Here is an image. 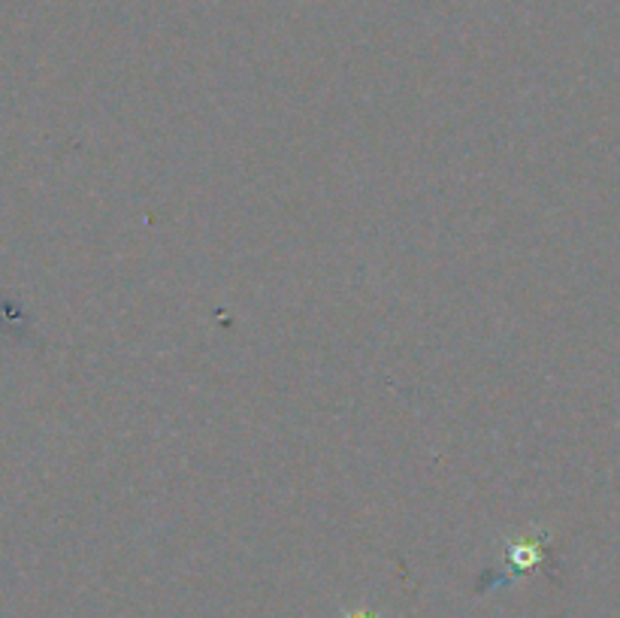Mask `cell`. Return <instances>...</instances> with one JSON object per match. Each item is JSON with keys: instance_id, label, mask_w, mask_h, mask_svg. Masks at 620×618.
Segmentation results:
<instances>
[{"instance_id": "6da1fadb", "label": "cell", "mask_w": 620, "mask_h": 618, "mask_svg": "<svg viewBox=\"0 0 620 618\" xmlns=\"http://www.w3.org/2000/svg\"><path fill=\"white\" fill-rule=\"evenodd\" d=\"M351 618H370V616H363V613H358V616H351Z\"/></svg>"}]
</instances>
